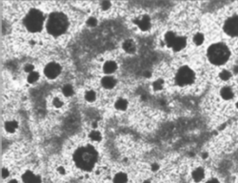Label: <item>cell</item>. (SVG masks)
I'll return each instance as SVG.
<instances>
[{"label": "cell", "mask_w": 238, "mask_h": 183, "mask_svg": "<svg viewBox=\"0 0 238 183\" xmlns=\"http://www.w3.org/2000/svg\"><path fill=\"white\" fill-rule=\"evenodd\" d=\"M53 105L56 108H60L63 105V102L60 100V99H58V98H55L54 100H53Z\"/></svg>", "instance_id": "obj_27"}, {"label": "cell", "mask_w": 238, "mask_h": 183, "mask_svg": "<svg viewBox=\"0 0 238 183\" xmlns=\"http://www.w3.org/2000/svg\"><path fill=\"white\" fill-rule=\"evenodd\" d=\"M110 6V2H108V1L102 2V7H103V9H108Z\"/></svg>", "instance_id": "obj_28"}, {"label": "cell", "mask_w": 238, "mask_h": 183, "mask_svg": "<svg viewBox=\"0 0 238 183\" xmlns=\"http://www.w3.org/2000/svg\"><path fill=\"white\" fill-rule=\"evenodd\" d=\"M234 72H235V74H238V66H235L234 67Z\"/></svg>", "instance_id": "obj_33"}, {"label": "cell", "mask_w": 238, "mask_h": 183, "mask_svg": "<svg viewBox=\"0 0 238 183\" xmlns=\"http://www.w3.org/2000/svg\"><path fill=\"white\" fill-rule=\"evenodd\" d=\"M44 21L43 14L38 10H32L25 18V25L31 32H38L41 30Z\"/></svg>", "instance_id": "obj_4"}, {"label": "cell", "mask_w": 238, "mask_h": 183, "mask_svg": "<svg viewBox=\"0 0 238 183\" xmlns=\"http://www.w3.org/2000/svg\"><path fill=\"white\" fill-rule=\"evenodd\" d=\"M95 92H92V91H90V92H88L86 93V99L88 101H92V100H95Z\"/></svg>", "instance_id": "obj_24"}, {"label": "cell", "mask_w": 238, "mask_h": 183, "mask_svg": "<svg viewBox=\"0 0 238 183\" xmlns=\"http://www.w3.org/2000/svg\"><path fill=\"white\" fill-rule=\"evenodd\" d=\"M208 57L209 61L215 65L224 64L230 57V51L225 44H213L208 50Z\"/></svg>", "instance_id": "obj_3"}, {"label": "cell", "mask_w": 238, "mask_h": 183, "mask_svg": "<svg viewBox=\"0 0 238 183\" xmlns=\"http://www.w3.org/2000/svg\"><path fill=\"white\" fill-rule=\"evenodd\" d=\"M23 181L24 183H40L39 177H37L31 172H27L23 175Z\"/></svg>", "instance_id": "obj_8"}, {"label": "cell", "mask_w": 238, "mask_h": 183, "mask_svg": "<svg viewBox=\"0 0 238 183\" xmlns=\"http://www.w3.org/2000/svg\"><path fill=\"white\" fill-rule=\"evenodd\" d=\"M7 175H8V172H7L6 170H4V171H3V175H4V176H7Z\"/></svg>", "instance_id": "obj_32"}, {"label": "cell", "mask_w": 238, "mask_h": 183, "mask_svg": "<svg viewBox=\"0 0 238 183\" xmlns=\"http://www.w3.org/2000/svg\"><path fill=\"white\" fill-rule=\"evenodd\" d=\"M193 41H194V43L196 44V45H201V44L203 43V41H204V36H203V35L200 34V32L194 35V38H193Z\"/></svg>", "instance_id": "obj_20"}, {"label": "cell", "mask_w": 238, "mask_h": 183, "mask_svg": "<svg viewBox=\"0 0 238 183\" xmlns=\"http://www.w3.org/2000/svg\"><path fill=\"white\" fill-rule=\"evenodd\" d=\"M163 87V84L161 81H156L155 83H153V88L154 90H161Z\"/></svg>", "instance_id": "obj_26"}, {"label": "cell", "mask_w": 238, "mask_h": 183, "mask_svg": "<svg viewBox=\"0 0 238 183\" xmlns=\"http://www.w3.org/2000/svg\"><path fill=\"white\" fill-rule=\"evenodd\" d=\"M74 158L80 169L90 171L93 168L97 160V153L92 146L82 147L75 152Z\"/></svg>", "instance_id": "obj_1"}, {"label": "cell", "mask_w": 238, "mask_h": 183, "mask_svg": "<svg viewBox=\"0 0 238 183\" xmlns=\"http://www.w3.org/2000/svg\"><path fill=\"white\" fill-rule=\"evenodd\" d=\"M123 48L125 49L126 52L132 53V52H134V50H135V45H134V43L132 42L131 40H127L123 44Z\"/></svg>", "instance_id": "obj_15"}, {"label": "cell", "mask_w": 238, "mask_h": 183, "mask_svg": "<svg viewBox=\"0 0 238 183\" xmlns=\"http://www.w3.org/2000/svg\"><path fill=\"white\" fill-rule=\"evenodd\" d=\"M91 137L93 140H99L101 138V135H100V133L97 131H92L91 133Z\"/></svg>", "instance_id": "obj_25"}, {"label": "cell", "mask_w": 238, "mask_h": 183, "mask_svg": "<svg viewBox=\"0 0 238 183\" xmlns=\"http://www.w3.org/2000/svg\"><path fill=\"white\" fill-rule=\"evenodd\" d=\"M186 46V39L184 37H176V39L173 45L174 51H180Z\"/></svg>", "instance_id": "obj_9"}, {"label": "cell", "mask_w": 238, "mask_h": 183, "mask_svg": "<svg viewBox=\"0 0 238 183\" xmlns=\"http://www.w3.org/2000/svg\"><path fill=\"white\" fill-rule=\"evenodd\" d=\"M194 80V73L189 67L181 68L176 75V82L180 86L189 85Z\"/></svg>", "instance_id": "obj_5"}, {"label": "cell", "mask_w": 238, "mask_h": 183, "mask_svg": "<svg viewBox=\"0 0 238 183\" xmlns=\"http://www.w3.org/2000/svg\"><path fill=\"white\" fill-rule=\"evenodd\" d=\"M231 76L230 73L229 71H227V70H224L221 72V74H220V77H221V79H223V80H228L230 79V77Z\"/></svg>", "instance_id": "obj_23"}, {"label": "cell", "mask_w": 238, "mask_h": 183, "mask_svg": "<svg viewBox=\"0 0 238 183\" xmlns=\"http://www.w3.org/2000/svg\"><path fill=\"white\" fill-rule=\"evenodd\" d=\"M60 71L61 68L57 63H50L45 68V75L49 78H54L60 74Z\"/></svg>", "instance_id": "obj_7"}, {"label": "cell", "mask_w": 238, "mask_h": 183, "mask_svg": "<svg viewBox=\"0 0 238 183\" xmlns=\"http://www.w3.org/2000/svg\"><path fill=\"white\" fill-rule=\"evenodd\" d=\"M88 23L90 24V25H95L96 23V20L95 19H93V18H91L90 20L88 21Z\"/></svg>", "instance_id": "obj_30"}, {"label": "cell", "mask_w": 238, "mask_h": 183, "mask_svg": "<svg viewBox=\"0 0 238 183\" xmlns=\"http://www.w3.org/2000/svg\"><path fill=\"white\" fill-rule=\"evenodd\" d=\"M127 176L124 174H118L114 177V183H126Z\"/></svg>", "instance_id": "obj_19"}, {"label": "cell", "mask_w": 238, "mask_h": 183, "mask_svg": "<svg viewBox=\"0 0 238 183\" xmlns=\"http://www.w3.org/2000/svg\"><path fill=\"white\" fill-rule=\"evenodd\" d=\"M236 107L238 108V102H237V104H236Z\"/></svg>", "instance_id": "obj_35"}, {"label": "cell", "mask_w": 238, "mask_h": 183, "mask_svg": "<svg viewBox=\"0 0 238 183\" xmlns=\"http://www.w3.org/2000/svg\"><path fill=\"white\" fill-rule=\"evenodd\" d=\"M73 88H71V85H66L64 88H63V93L66 96H70L73 95Z\"/></svg>", "instance_id": "obj_21"}, {"label": "cell", "mask_w": 238, "mask_h": 183, "mask_svg": "<svg viewBox=\"0 0 238 183\" xmlns=\"http://www.w3.org/2000/svg\"><path fill=\"white\" fill-rule=\"evenodd\" d=\"M175 39H176V36L173 32H167V35H166V36H165V41H166V43H167V45L169 47H171V48H173V45Z\"/></svg>", "instance_id": "obj_13"}, {"label": "cell", "mask_w": 238, "mask_h": 183, "mask_svg": "<svg viewBox=\"0 0 238 183\" xmlns=\"http://www.w3.org/2000/svg\"><path fill=\"white\" fill-rule=\"evenodd\" d=\"M221 96H222L226 100H229V99L233 97V92L230 88L229 87H224L222 90H221Z\"/></svg>", "instance_id": "obj_12"}, {"label": "cell", "mask_w": 238, "mask_h": 183, "mask_svg": "<svg viewBox=\"0 0 238 183\" xmlns=\"http://www.w3.org/2000/svg\"><path fill=\"white\" fill-rule=\"evenodd\" d=\"M207 183H219L216 179H212V180H209Z\"/></svg>", "instance_id": "obj_31"}, {"label": "cell", "mask_w": 238, "mask_h": 183, "mask_svg": "<svg viewBox=\"0 0 238 183\" xmlns=\"http://www.w3.org/2000/svg\"><path fill=\"white\" fill-rule=\"evenodd\" d=\"M145 183H149V182H145Z\"/></svg>", "instance_id": "obj_36"}, {"label": "cell", "mask_w": 238, "mask_h": 183, "mask_svg": "<svg viewBox=\"0 0 238 183\" xmlns=\"http://www.w3.org/2000/svg\"><path fill=\"white\" fill-rule=\"evenodd\" d=\"M192 177H193V179H194L195 181H200V180H202L203 177H204V171L201 168L196 169L194 172H193Z\"/></svg>", "instance_id": "obj_16"}, {"label": "cell", "mask_w": 238, "mask_h": 183, "mask_svg": "<svg viewBox=\"0 0 238 183\" xmlns=\"http://www.w3.org/2000/svg\"><path fill=\"white\" fill-rule=\"evenodd\" d=\"M9 183H17V182H16V181H14V180H12V181H10Z\"/></svg>", "instance_id": "obj_34"}, {"label": "cell", "mask_w": 238, "mask_h": 183, "mask_svg": "<svg viewBox=\"0 0 238 183\" xmlns=\"http://www.w3.org/2000/svg\"><path fill=\"white\" fill-rule=\"evenodd\" d=\"M127 106H128V103H127L125 99H119V100H117V102L115 103V107L118 110H125Z\"/></svg>", "instance_id": "obj_18"}, {"label": "cell", "mask_w": 238, "mask_h": 183, "mask_svg": "<svg viewBox=\"0 0 238 183\" xmlns=\"http://www.w3.org/2000/svg\"><path fill=\"white\" fill-rule=\"evenodd\" d=\"M5 128L9 132H14L16 128H17V123L15 121H9L5 125Z\"/></svg>", "instance_id": "obj_17"}, {"label": "cell", "mask_w": 238, "mask_h": 183, "mask_svg": "<svg viewBox=\"0 0 238 183\" xmlns=\"http://www.w3.org/2000/svg\"><path fill=\"white\" fill-rule=\"evenodd\" d=\"M116 67H117V66H116L115 62H113V61H108V62L104 65V71L106 72L107 74H110L116 70Z\"/></svg>", "instance_id": "obj_14"}, {"label": "cell", "mask_w": 238, "mask_h": 183, "mask_svg": "<svg viewBox=\"0 0 238 183\" xmlns=\"http://www.w3.org/2000/svg\"><path fill=\"white\" fill-rule=\"evenodd\" d=\"M138 26L140 27V29L143 31H147L151 26V21L150 18L148 17L147 15H145L144 17H142L139 21H138Z\"/></svg>", "instance_id": "obj_10"}, {"label": "cell", "mask_w": 238, "mask_h": 183, "mask_svg": "<svg viewBox=\"0 0 238 183\" xmlns=\"http://www.w3.org/2000/svg\"><path fill=\"white\" fill-rule=\"evenodd\" d=\"M102 85L107 89L113 88L115 85V79L112 76H105L102 79Z\"/></svg>", "instance_id": "obj_11"}, {"label": "cell", "mask_w": 238, "mask_h": 183, "mask_svg": "<svg viewBox=\"0 0 238 183\" xmlns=\"http://www.w3.org/2000/svg\"><path fill=\"white\" fill-rule=\"evenodd\" d=\"M32 69H34V66H32V65H28L25 67V71L26 72H32Z\"/></svg>", "instance_id": "obj_29"}, {"label": "cell", "mask_w": 238, "mask_h": 183, "mask_svg": "<svg viewBox=\"0 0 238 183\" xmlns=\"http://www.w3.org/2000/svg\"><path fill=\"white\" fill-rule=\"evenodd\" d=\"M225 32L229 35L237 36L238 35V16H232L226 21L224 26Z\"/></svg>", "instance_id": "obj_6"}, {"label": "cell", "mask_w": 238, "mask_h": 183, "mask_svg": "<svg viewBox=\"0 0 238 183\" xmlns=\"http://www.w3.org/2000/svg\"><path fill=\"white\" fill-rule=\"evenodd\" d=\"M38 74L37 73H35V72H32V73H31L29 75V76H28V81H29L30 83H34L35 82L37 79H38Z\"/></svg>", "instance_id": "obj_22"}, {"label": "cell", "mask_w": 238, "mask_h": 183, "mask_svg": "<svg viewBox=\"0 0 238 183\" xmlns=\"http://www.w3.org/2000/svg\"><path fill=\"white\" fill-rule=\"evenodd\" d=\"M68 27V20L66 15L61 13H54L50 15L47 29L53 35H59L63 34Z\"/></svg>", "instance_id": "obj_2"}]
</instances>
